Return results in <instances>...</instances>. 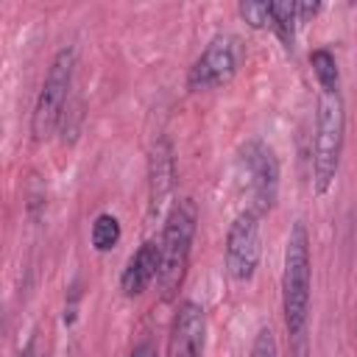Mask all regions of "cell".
Returning <instances> with one entry per match:
<instances>
[{"mask_svg":"<svg viewBox=\"0 0 357 357\" xmlns=\"http://www.w3.org/2000/svg\"><path fill=\"white\" fill-rule=\"evenodd\" d=\"M259 212L245 206L226 231V271L237 282H248L259 265Z\"/></svg>","mask_w":357,"mask_h":357,"instance_id":"cell-6","label":"cell"},{"mask_svg":"<svg viewBox=\"0 0 357 357\" xmlns=\"http://www.w3.org/2000/svg\"><path fill=\"white\" fill-rule=\"evenodd\" d=\"M243 167L248 176V195H251V209H257L259 215H265L273 201H276V190H279V162L271 151V145L251 139L243 148Z\"/></svg>","mask_w":357,"mask_h":357,"instance_id":"cell-7","label":"cell"},{"mask_svg":"<svg viewBox=\"0 0 357 357\" xmlns=\"http://www.w3.org/2000/svg\"><path fill=\"white\" fill-rule=\"evenodd\" d=\"M176 187V156H173V145L167 137L156 139L151 153H148V204H151V215H159L162 206L167 204L170 192Z\"/></svg>","mask_w":357,"mask_h":357,"instance_id":"cell-9","label":"cell"},{"mask_svg":"<svg viewBox=\"0 0 357 357\" xmlns=\"http://www.w3.org/2000/svg\"><path fill=\"white\" fill-rule=\"evenodd\" d=\"M204 340H206L204 307L195 301H181L170 326L167 357H204Z\"/></svg>","mask_w":357,"mask_h":357,"instance_id":"cell-8","label":"cell"},{"mask_svg":"<svg viewBox=\"0 0 357 357\" xmlns=\"http://www.w3.org/2000/svg\"><path fill=\"white\" fill-rule=\"evenodd\" d=\"M310 64H312V73H315V78H318L321 92H337L340 75H337V61H335V56H332L329 50L318 47V50L310 53Z\"/></svg>","mask_w":357,"mask_h":357,"instance_id":"cell-11","label":"cell"},{"mask_svg":"<svg viewBox=\"0 0 357 357\" xmlns=\"http://www.w3.org/2000/svg\"><path fill=\"white\" fill-rule=\"evenodd\" d=\"M17 357H45V340H42V335H39V332H33Z\"/></svg>","mask_w":357,"mask_h":357,"instance_id":"cell-16","label":"cell"},{"mask_svg":"<svg viewBox=\"0 0 357 357\" xmlns=\"http://www.w3.org/2000/svg\"><path fill=\"white\" fill-rule=\"evenodd\" d=\"M240 17L251 25V28H265L271 25V3H254V0H245L237 6Z\"/></svg>","mask_w":357,"mask_h":357,"instance_id":"cell-14","label":"cell"},{"mask_svg":"<svg viewBox=\"0 0 357 357\" xmlns=\"http://www.w3.org/2000/svg\"><path fill=\"white\" fill-rule=\"evenodd\" d=\"M128 357H156V346H153V340H139V343L131 349Z\"/></svg>","mask_w":357,"mask_h":357,"instance_id":"cell-17","label":"cell"},{"mask_svg":"<svg viewBox=\"0 0 357 357\" xmlns=\"http://www.w3.org/2000/svg\"><path fill=\"white\" fill-rule=\"evenodd\" d=\"M120 237H123V229H120V220L114 215L103 212V215L95 218V223H92V245H95V251H100V254L112 251L120 243Z\"/></svg>","mask_w":357,"mask_h":357,"instance_id":"cell-13","label":"cell"},{"mask_svg":"<svg viewBox=\"0 0 357 357\" xmlns=\"http://www.w3.org/2000/svg\"><path fill=\"white\" fill-rule=\"evenodd\" d=\"M198 229V206L192 198H178L167 218L165 229L159 237V273H156V287L162 301H173L178 287L184 284L190 254H192V240Z\"/></svg>","mask_w":357,"mask_h":357,"instance_id":"cell-2","label":"cell"},{"mask_svg":"<svg viewBox=\"0 0 357 357\" xmlns=\"http://www.w3.org/2000/svg\"><path fill=\"white\" fill-rule=\"evenodd\" d=\"M156 273H159V243L145 240L126 262V268L120 273V290L126 296H139L142 290H148V284L156 279Z\"/></svg>","mask_w":357,"mask_h":357,"instance_id":"cell-10","label":"cell"},{"mask_svg":"<svg viewBox=\"0 0 357 357\" xmlns=\"http://www.w3.org/2000/svg\"><path fill=\"white\" fill-rule=\"evenodd\" d=\"M346 137V112L340 92H321L318 112H315V134H312V187L324 195L340 167Z\"/></svg>","mask_w":357,"mask_h":357,"instance_id":"cell-3","label":"cell"},{"mask_svg":"<svg viewBox=\"0 0 357 357\" xmlns=\"http://www.w3.org/2000/svg\"><path fill=\"white\" fill-rule=\"evenodd\" d=\"M251 357H279V349H276V337L268 326H262L251 343Z\"/></svg>","mask_w":357,"mask_h":357,"instance_id":"cell-15","label":"cell"},{"mask_svg":"<svg viewBox=\"0 0 357 357\" xmlns=\"http://www.w3.org/2000/svg\"><path fill=\"white\" fill-rule=\"evenodd\" d=\"M296 25H298V14H296V3L287 0H273L271 3V28L279 33V39L290 47L293 36H296Z\"/></svg>","mask_w":357,"mask_h":357,"instance_id":"cell-12","label":"cell"},{"mask_svg":"<svg viewBox=\"0 0 357 357\" xmlns=\"http://www.w3.org/2000/svg\"><path fill=\"white\" fill-rule=\"evenodd\" d=\"M312 259H310V234L301 220L293 223L284 245V271H282V312L290 340H301L310 324V298H312Z\"/></svg>","mask_w":357,"mask_h":357,"instance_id":"cell-1","label":"cell"},{"mask_svg":"<svg viewBox=\"0 0 357 357\" xmlns=\"http://www.w3.org/2000/svg\"><path fill=\"white\" fill-rule=\"evenodd\" d=\"M73 73H75V47H61L50 67H47V75H45V84L39 89V98H36V106H33V114H31V134L33 139H47L61 114H64V103L70 98V86H73Z\"/></svg>","mask_w":357,"mask_h":357,"instance_id":"cell-4","label":"cell"},{"mask_svg":"<svg viewBox=\"0 0 357 357\" xmlns=\"http://www.w3.org/2000/svg\"><path fill=\"white\" fill-rule=\"evenodd\" d=\"M243 61V42L234 33H218L209 39L204 53L192 61L187 73V89L206 92L229 84Z\"/></svg>","mask_w":357,"mask_h":357,"instance_id":"cell-5","label":"cell"}]
</instances>
